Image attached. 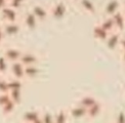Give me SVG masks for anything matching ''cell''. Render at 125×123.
<instances>
[{
	"label": "cell",
	"instance_id": "cell-1",
	"mask_svg": "<svg viewBox=\"0 0 125 123\" xmlns=\"http://www.w3.org/2000/svg\"><path fill=\"white\" fill-rule=\"evenodd\" d=\"M64 113H30L21 123H68Z\"/></svg>",
	"mask_w": 125,
	"mask_h": 123
}]
</instances>
